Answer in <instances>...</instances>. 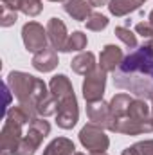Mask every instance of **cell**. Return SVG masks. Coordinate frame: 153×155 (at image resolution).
<instances>
[{
	"instance_id": "1",
	"label": "cell",
	"mask_w": 153,
	"mask_h": 155,
	"mask_svg": "<svg viewBox=\"0 0 153 155\" xmlns=\"http://www.w3.org/2000/svg\"><path fill=\"white\" fill-rule=\"evenodd\" d=\"M114 83L139 97H153V49L142 47L114 71Z\"/></svg>"
},
{
	"instance_id": "2",
	"label": "cell",
	"mask_w": 153,
	"mask_h": 155,
	"mask_svg": "<svg viewBox=\"0 0 153 155\" xmlns=\"http://www.w3.org/2000/svg\"><path fill=\"white\" fill-rule=\"evenodd\" d=\"M81 143L85 144V148H88L90 152H94V153H103L106 148H108V139H106V135L99 130V128H96V126H85L83 130H81Z\"/></svg>"
},
{
	"instance_id": "3",
	"label": "cell",
	"mask_w": 153,
	"mask_h": 155,
	"mask_svg": "<svg viewBox=\"0 0 153 155\" xmlns=\"http://www.w3.org/2000/svg\"><path fill=\"white\" fill-rule=\"evenodd\" d=\"M103 90H105V71H94L83 83V94L90 103H94L101 99Z\"/></svg>"
},
{
	"instance_id": "4",
	"label": "cell",
	"mask_w": 153,
	"mask_h": 155,
	"mask_svg": "<svg viewBox=\"0 0 153 155\" xmlns=\"http://www.w3.org/2000/svg\"><path fill=\"white\" fill-rule=\"evenodd\" d=\"M77 121V105L74 96H69L61 101L58 110V124L61 128H72Z\"/></svg>"
},
{
	"instance_id": "5",
	"label": "cell",
	"mask_w": 153,
	"mask_h": 155,
	"mask_svg": "<svg viewBox=\"0 0 153 155\" xmlns=\"http://www.w3.org/2000/svg\"><path fill=\"white\" fill-rule=\"evenodd\" d=\"M24 41L27 51H43L45 49V33L38 24H27L24 27Z\"/></svg>"
},
{
	"instance_id": "6",
	"label": "cell",
	"mask_w": 153,
	"mask_h": 155,
	"mask_svg": "<svg viewBox=\"0 0 153 155\" xmlns=\"http://www.w3.org/2000/svg\"><path fill=\"white\" fill-rule=\"evenodd\" d=\"M47 33H49V38H50L52 45H54L56 49L67 51V43H65V40H67V31H65V25H63L58 18H52V20L49 22Z\"/></svg>"
},
{
	"instance_id": "7",
	"label": "cell",
	"mask_w": 153,
	"mask_h": 155,
	"mask_svg": "<svg viewBox=\"0 0 153 155\" xmlns=\"http://www.w3.org/2000/svg\"><path fill=\"white\" fill-rule=\"evenodd\" d=\"M122 52L115 45H106L103 54H101V69L103 71H115L117 65H121Z\"/></svg>"
},
{
	"instance_id": "8",
	"label": "cell",
	"mask_w": 153,
	"mask_h": 155,
	"mask_svg": "<svg viewBox=\"0 0 153 155\" xmlns=\"http://www.w3.org/2000/svg\"><path fill=\"white\" fill-rule=\"evenodd\" d=\"M33 63H34V67H36L38 71L47 72V71H52V69L56 67L58 60H56V54H54L52 51H49V49H43L40 54H36V56H34Z\"/></svg>"
},
{
	"instance_id": "9",
	"label": "cell",
	"mask_w": 153,
	"mask_h": 155,
	"mask_svg": "<svg viewBox=\"0 0 153 155\" xmlns=\"http://www.w3.org/2000/svg\"><path fill=\"white\" fill-rule=\"evenodd\" d=\"M65 9L76 20H85L88 16V13H90V5L86 2H83V0H69L67 5H65Z\"/></svg>"
},
{
	"instance_id": "10",
	"label": "cell",
	"mask_w": 153,
	"mask_h": 155,
	"mask_svg": "<svg viewBox=\"0 0 153 155\" xmlns=\"http://www.w3.org/2000/svg\"><path fill=\"white\" fill-rule=\"evenodd\" d=\"M50 90L54 92V96L65 99L69 96H74L72 94V88H70V83L65 76H56L52 81H50Z\"/></svg>"
},
{
	"instance_id": "11",
	"label": "cell",
	"mask_w": 153,
	"mask_h": 155,
	"mask_svg": "<svg viewBox=\"0 0 153 155\" xmlns=\"http://www.w3.org/2000/svg\"><path fill=\"white\" fill-rule=\"evenodd\" d=\"M74 150V144L67 139H56L54 143H50L45 150L43 155H70Z\"/></svg>"
},
{
	"instance_id": "12",
	"label": "cell",
	"mask_w": 153,
	"mask_h": 155,
	"mask_svg": "<svg viewBox=\"0 0 153 155\" xmlns=\"http://www.w3.org/2000/svg\"><path fill=\"white\" fill-rule=\"evenodd\" d=\"M139 4H141L139 0H112L110 11H112L114 15H126V13L137 9Z\"/></svg>"
},
{
	"instance_id": "13",
	"label": "cell",
	"mask_w": 153,
	"mask_h": 155,
	"mask_svg": "<svg viewBox=\"0 0 153 155\" xmlns=\"http://www.w3.org/2000/svg\"><path fill=\"white\" fill-rule=\"evenodd\" d=\"M92 67H94V56L90 52L77 56L76 60L72 61V69L76 72H79V74H86L88 71H92Z\"/></svg>"
},
{
	"instance_id": "14",
	"label": "cell",
	"mask_w": 153,
	"mask_h": 155,
	"mask_svg": "<svg viewBox=\"0 0 153 155\" xmlns=\"http://www.w3.org/2000/svg\"><path fill=\"white\" fill-rule=\"evenodd\" d=\"M85 45H86L85 35L83 33H74L72 38L69 40V43H67V51H81Z\"/></svg>"
},
{
	"instance_id": "15",
	"label": "cell",
	"mask_w": 153,
	"mask_h": 155,
	"mask_svg": "<svg viewBox=\"0 0 153 155\" xmlns=\"http://www.w3.org/2000/svg\"><path fill=\"white\" fill-rule=\"evenodd\" d=\"M88 114H90V119L96 121V123H101V119H106V116H108V112H106L103 103L101 105H90Z\"/></svg>"
},
{
	"instance_id": "16",
	"label": "cell",
	"mask_w": 153,
	"mask_h": 155,
	"mask_svg": "<svg viewBox=\"0 0 153 155\" xmlns=\"http://www.w3.org/2000/svg\"><path fill=\"white\" fill-rule=\"evenodd\" d=\"M106 24H108V20L103 15H92L90 20H86V27L92 29V31H99V29L106 27Z\"/></svg>"
},
{
	"instance_id": "17",
	"label": "cell",
	"mask_w": 153,
	"mask_h": 155,
	"mask_svg": "<svg viewBox=\"0 0 153 155\" xmlns=\"http://www.w3.org/2000/svg\"><path fill=\"white\" fill-rule=\"evenodd\" d=\"M20 7L27 15H38L40 9H41L40 0H20Z\"/></svg>"
},
{
	"instance_id": "18",
	"label": "cell",
	"mask_w": 153,
	"mask_h": 155,
	"mask_svg": "<svg viewBox=\"0 0 153 155\" xmlns=\"http://www.w3.org/2000/svg\"><path fill=\"white\" fill-rule=\"evenodd\" d=\"M115 35L122 40L128 47H135V45H137V40H135V36H133L128 29H124V27H117V29H115Z\"/></svg>"
},
{
	"instance_id": "19",
	"label": "cell",
	"mask_w": 153,
	"mask_h": 155,
	"mask_svg": "<svg viewBox=\"0 0 153 155\" xmlns=\"http://www.w3.org/2000/svg\"><path fill=\"white\" fill-rule=\"evenodd\" d=\"M132 152L135 155H153V141H148V143H141L137 146L132 148Z\"/></svg>"
},
{
	"instance_id": "20",
	"label": "cell",
	"mask_w": 153,
	"mask_h": 155,
	"mask_svg": "<svg viewBox=\"0 0 153 155\" xmlns=\"http://www.w3.org/2000/svg\"><path fill=\"white\" fill-rule=\"evenodd\" d=\"M137 31L142 36H151L153 35V24H139L137 25Z\"/></svg>"
},
{
	"instance_id": "21",
	"label": "cell",
	"mask_w": 153,
	"mask_h": 155,
	"mask_svg": "<svg viewBox=\"0 0 153 155\" xmlns=\"http://www.w3.org/2000/svg\"><path fill=\"white\" fill-rule=\"evenodd\" d=\"M7 9H9V7L5 5V9H4V22H2L4 25H11V24L16 20V13H15V11H13V13H9Z\"/></svg>"
},
{
	"instance_id": "22",
	"label": "cell",
	"mask_w": 153,
	"mask_h": 155,
	"mask_svg": "<svg viewBox=\"0 0 153 155\" xmlns=\"http://www.w3.org/2000/svg\"><path fill=\"white\" fill-rule=\"evenodd\" d=\"M105 2H106V0H92L94 5H99V4H105Z\"/></svg>"
},
{
	"instance_id": "23",
	"label": "cell",
	"mask_w": 153,
	"mask_h": 155,
	"mask_svg": "<svg viewBox=\"0 0 153 155\" xmlns=\"http://www.w3.org/2000/svg\"><path fill=\"white\" fill-rule=\"evenodd\" d=\"M150 20H151V24H153V13H151V15H150Z\"/></svg>"
},
{
	"instance_id": "24",
	"label": "cell",
	"mask_w": 153,
	"mask_h": 155,
	"mask_svg": "<svg viewBox=\"0 0 153 155\" xmlns=\"http://www.w3.org/2000/svg\"><path fill=\"white\" fill-rule=\"evenodd\" d=\"M150 47H151V49H153V43H151V45H150Z\"/></svg>"
},
{
	"instance_id": "25",
	"label": "cell",
	"mask_w": 153,
	"mask_h": 155,
	"mask_svg": "<svg viewBox=\"0 0 153 155\" xmlns=\"http://www.w3.org/2000/svg\"><path fill=\"white\" fill-rule=\"evenodd\" d=\"M76 155H81V153H76Z\"/></svg>"
}]
</instances>
